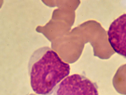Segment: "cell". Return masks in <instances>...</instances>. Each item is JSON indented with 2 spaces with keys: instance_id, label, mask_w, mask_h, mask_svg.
Segmentation results:
<instances>
[{
  "instance_id": "6da1fadb",
  "label": "cell",
  "mask_w": 126,
  "mask_h": 95,
  "mask_svg": "<svg viewBox=\"0 0 126 95\" xmlns=\"http://www.w3.org/2000/svg\"><path fill=\"white\" fill-rule=\"evenodd\" d=\"M28 70L31 86L38 95H49L59 83L70 72L69 64L58 54L47 48L36 51L28 62Z\"/></svg>"
},
{
  "instance_id": "7a4b0ae2",
  "label": "cell",
  "mask_w": 126,
  "mask_h": 95,
  "mask_svg": "<svg viewBox=\"0 0 126 95\" xmlns=\"http://www.w3.org/2000/svg\"><path fill=\"white\" fill-rule=\"evenodd\" d=\"M54 91L53 95H98L95 83L77 74L64 78Z\"/></svg>"
},
{
  "instance_id": "3957f363",
  "label": "cell",
  "mask_w": 126,
  "mask_h": 95,
  "mask_svg": "<svg viewBox=\"0 0 126 95\" xmlns=\"http://www.w3.org/2000/svg\"><path fill=\"white\" fill-rule=\"evenodd\" d=\"M107 34L109 42L115 52L126 57V13L112 23Z\"/></svg>"
},
{
  "instance_id": "277c9868",
  "label": "cell",
  "mask_w": 126,
  "mask_h": 95,
  "mask_svg": "<svg viewBox=\"0 0 126 95\" xmlns=\"http://www.w3.org/2000/svg\"><path fill=\"white\" fill-rule=\"evenodd\" d=\"M112 84L118 92L126 95V64L118 69L113 78Z\"/></svg>"
}]
</instances>
